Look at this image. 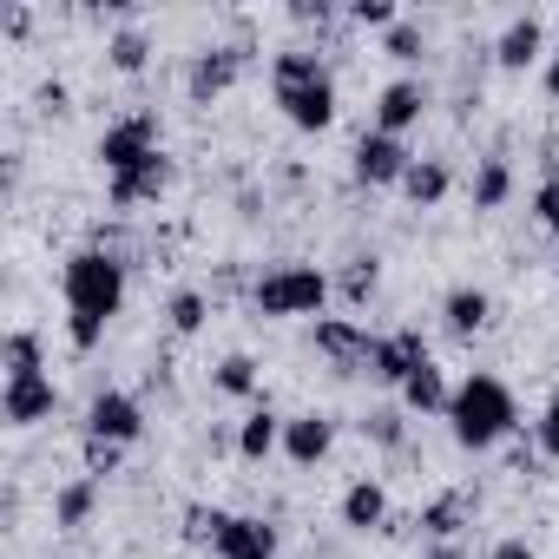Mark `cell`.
Listing matches in <instances>:
<instances>
[{
  "instance_id": "8d00e7d4",
  "label": "cell",
  "mask_w": 559,
  "mask_h": 559,
  "mask_svg": "<svg viewBox=\"0 0 559 559\" xmlns=\"http://www.w3.org/2000/svg\"><path fill=\"white\" fill-rule=\"evenodd\" d=\"M487 559H539V552H533V546H526L520 533H507V539H500V546H493Z\"/></svg>"
},
{
  "instance_id": "d6a6232c",
  "label": "cell",
  "mask_w": 559,
  "mask_h": 559,
  "mask_svg": "<svg viewBox=\"0 0 559 559\" xmlns=\"http://www.w3.org/2000/svg\"><path fill=\"white\" fill-rule=\"evenodd\" d=\"M362 435H369L376 448H402V415H395V408H369V415H362Z\"/></svg>"
},
{
  "instance_id": "5b68a950",
  "label": "cell",
  "mask_w": 559,
  "mask_h": 559,
  "mask_svg": "<svg viewBox=\"0 0 559 559\" xmlns=\"http://www.w3.org/2000/svg\"><path fill=\"white\" fill-rule=\"evenodd\" d=\"M152 152H165V145H158V112H126V119H112V126L99 132V165H106V178L145 165Z\"/></svg>"
},
{
  "instance_id": "1f68e13d",
  "label": "cell",
  "mask_w": 559,
  "mask_h": 559,
  "mask_svg": "<svg viewBox=\"0 0 559 559\" xmlns=\"http://www.w3.org/2000/svg\"><path fill=\"white\" fill-rule=\"evenodd\" d=\"M533 448H539L546 461H559V389L546 395V408H539V421H533Z\"/></svg>"
},
{
  "instance_id": "4316f807",
  "label": "cell",
  "mask_w": 559,
  "mask_h": 559,
  "mask_svg": "<svg viewBox=\"0 0 559 559\" xmlns=\"http://www.w3.org/2000/svg\"><path fill=\"white\" fill-rule=\"evenodd\" d=\"M336 290H343V304H349V310H362V304L382 290V263H376V257H349V270L336 276Z\"/></svg>"
},
{
  "instance_id": "74e56055",
  "label": "cell",
  "mask_w": 559,
  "mask_h": 559,
  "mask_svg": "<svg viewBox=\"0 0 559 559\" xmlns=\"http://www.w3.org/2000/svg\"><path fill=\"white\" fill-rule=\"evenodd\" d=\"M421 559H467V552H461V539H435V546H428Z\"/></svg>"
},
{
  "instance_id": "e0dca14e",
  "label": "cell",
  "mask_w": 559,
  "mask_h": 559,
  "mask_svg": "<svg viewBox=\"0 0 559 559\" xmlns=\"http://www.w3.org/2000/svg\"><path fill=\"white\" fill-rule=\"evenodd\" d=\"M539 53H546V21H539V14L507 21V27H500V40H493V60H500L507 73H526Z\"/></svg>"
},
{
  "instance_id": "ba28073f",
  "label": "cell",
  "mask_w": 559,
  "mask_h": 559,
  "mask_svg": "<svg viewBox=\"0 0 559 559\" xmlns=\"http://www.w3.org/2000/svg\"><path fill=\"white\" fill-rule=\"evenodd\" d=\"M86 435L93 441H112V448H132L145 435V408L126 395V389H99L93 408H86Z\"/></svg>"
},
{
  "instance_id": "83f0119b",
  "label": "cell",
  "mask_w": 559,
  "mask_h": 559,
  "mask_svg": "<svg viewBox=\"0 0 559 559\" xmlns=\"http://www.w3.org/2000/svg\"><path fill=\"white\" fill-rule=\"evenodd\" d=\"M165 317H171V330H178V336H198V330L211 323V297H204V290H171Z\"/></svg>"
},
{
  "instance_id": "d590c367",
  "label": "cell",
  "mask_w": 559,
  "mask_h": 559,
  "mask_svg": "<svg viewBox=\"0 0 559 559\" xmlns=\"http://www.w3.org/2000/svg\"><path fill=\"white\" fill-rule=\"evenodd\" d=\"M349 21H356V27H382V34H389L402 14L389 8V0H356V8H349Z\"/></svg>"
},
{
  "instance_id": "52a82bcc",
  "label": "cell",
  "mask_w": 559,
  "mask_h": 559,
  "mask_svg": "<svg viewBox=\"0 0 559 559\" xmlns=\"http://www.w3.org/2000/svg\"><path fill=\"white\" fill-rule=\"evenodd\" d=\"M237 73H243V47H204L185 67V99L191 106H211V99H224L237 86Z\"/></svg>"
},
{
  "instance_id": "7c38bea8",
  "label": "cell",
  "mask_w": 559,
  "mask_h": 559,
  "mask_svg": "<svg viewBox=\"0 0 559 559\" xmlns=\"http://www.w3.org/2000/svg\"><path fill=\"white\" fill-rule=\"evenodd\" d=\"M53 408H60L53 376H21V382L0 389V415H8V428H40V421H53Z\"/></svg>"
},
{
  "instance_id": "4fadbf2b",
  "label": "cell",
  "mask_w": 559,
  "mask_h": 559,
  "mask_svg": "<svg viewBox=\"0 0 559 559\" xmlns=\"http://www.w3.org/2000/svg\"><path fill=\"white\" fill-rule=\"evenodd\" d=\"M421 112H428V86H421V80H389V86L376 93V132H389V139L415 132Z\"/></svg>"
},
{
  "instance_id": "f1b7e54d",
  "label": "cell",
  "mask_w": 559,
  "mask_h": 559,
  "mask_svg": "<svg viewBox=\"0 0 559 559\" xmlns=\"http://www.w3.org/2000/svg\"><path fill=\"white\" fill-rule=\"evenodd\" d=\"M106 60H112L119 73H145V60H152V40H145L139 27H119V34L106 40Z\"/></svg>"
},
{
  "instance_id": "f35d334b",
  "label": "cell",
  "mask_w": 559,
  "mask_h": 559,
  "mask_svg": "<svg viewBox=\"0 0 559 559\" xmlns=\"http://www.w3.org/2000/svg\"><path fill=\"white\" fill-rule=\"evenodd\" d=\"M539 86H546V99H559V53L546 60V73H539Z\"/></svg>"
},
{
  "instance_id": "30bf717a",
  "label": "cell",
  "mask_w": 559,
  "mask_h": 559,
  "mask_svg": "<svg viewBox=\"0 0 559 559\" xmlns=\"http://www.w3.org/2000/svg\"><path fill=\"white\" fill-rule=\"evenodd\" d=\"M408 165H415V152L402 145V139H389V132H362L356 139V185H402L408 178Z\"/></svg>"
},
{
  "instance_id": "836d02e7",
  "label": "cell",
  "mask_w": 559,
  "mask_h": 559,
  "mask_svg": "<svg viewBox=\"0 0 559 559\" xmlns=\"http://www.w3.org/2000/svg\"><path fill=\"white\" fill-rule=\"evenodd\" d=\"M533 217L559 237V171H546V178H539V191H533Z\"/></svg>"
},
{
  "instance_id": "cb8c5ba5",
  "label": "cell",
  "mask_w": 559,
  "mask_h": 559,
  "mask_svg": "<svg viewBox=\"0 0 559 559\" xmlns=\"http://www.w3.org/2000/svg\"><path fill=\"white\" fill-rule=\"evenodd\" d=\"M0 362H8V382L21 376H47V349L34 330H8V343H0Z\"/></svg>"
},
{
  "instance_id": "603a6c76",
  "label": "cell",
  "mask_w": 559,
  "mask_h": 559,
  "mask_svg": "<svg viewBox=\"0 0 559 559\" xmlns=\"http://www.w3.org/2000/svg\"><path fill=\"white\" fill-rule=\"evenodd\" d=\"M448 185H454V171H448L441 158H415L408 178H402V198H408L415 211H435V204L448 198Z\"/></svg>"
},
{
  "instance_id": "44dd1931",
  "label": "cell",
  "mask_w": 559,
  "mask_h": 559,
  "mask_svg": "<svg viewBox=\"0 0 559 559\" xmlns=\"http://www.w3.org/2000/svg\"><path fill=\"white\" fill-rule=\"evenodd\" d=\"M93 513H99V480H93V474H80V480H67V487L53 493V526H60V533H86Z\"/></svg>"
},
{
  "instance_id": "e575fe53",
  "label": "cell",
  "mask_w": 559,
  "mask_h": 559,
  "mask_svg": "<svg viewBox=\"0 0 559 559\" xmlns=\"http://www.w3.org/2000/svg\"><path fill=\"white\" fill-rule=\"evenodd\" d=\"M80 454H86V474L99 480V474H112V467H119V454H126V448H112V441H93V435H86V441H80Z\"/></svg>"
},
{
  "instance_id": "7402d4cb",
  "label": "cell",
  "mask_w": 559,
  "mask_h": 559,
  "mask_svg": "<svg viewBox=\"0 0 559 559\" xmlns=\"http://www.w3.org/2000/svg\"><path fill=\"white\" fill-rule=\"evenodd\" d=\"M395 395H402V408H408V415H448V402H454V389H448V376H441L435 362H421Z\"/></svg>"
},
{
  "instance_id": "7a4b0ae2",
  "label": "cell",
  "mask_w": 559,
  "mask_h": 559,
  "mask_svg": "<svg viewBox=\"0 0 559 559\" xmlns=\"http://www.w3.org/2000/svg\"><path fill=\"white\" fill-rule=\"evenodd\" d=\"M270 86H276V106L297 132H330L336 126V73L323 67V53L310 47H284L270 60Z\"/></svg>"
},
{
  "instance_id": "484cf974",
  "label": "cell",
  "mask_w": 559,
  "mask_h": 559,
  "mask_svg": "<svg viewBox=\"0 0 559 559\" xmlns=\"http://www.w3.org/2000/svg\"><path fill=\"white\" fill-rule=\"evenodd\" d=\"M211 389H217V395H230V402H250V395L263 389V376H257V356H224V362L211 369Z\"/></svg>"
},
{
  "instance_id": "6da1fadb",
  "label": "cell",
  "mask_w": 559,
  "mask_h": 559,
  "mask_svg": "<svg viewBox=\"0 0 559 559\" xmlns=\"http://www.w3.org/2000/svg\"><path fill=\"white\" fill-rule=\"evenodd\" d=\"M60 290H67V343L80 356H93L99 336H106V323L126 310V257L106 250V243L73 250L67 270H60Z\"/></svg>"
},
{
  "instance_id": "3957f363",
  "label": "cell",
  "mask_w": 559,
  "mask_h": 559,
  "mask_svg": "<svg viewBox=\"0 0 559 559\" xmlns=\"http://www.w3.org/2000/svg\"><path fill=\"white\" fill-rule=\"evenodd\" d=\"M448 428H454V448L487 454V448H500V441L520 428V402H513V389H507L500 376L474 369V376L454 389V402H448Z\"/></svg>"
},
{
  "instance_id": "9a60e30c",
  "label": "cell",
  "mask_w": 559,
  "mask_h": 559,
  "mask_svg": "<svg viewBox=\"0 0 559 559\" xmlns=\"http://www.w3.org/2000/svg\"><path fill=\"white\" fill-rule=\"evenodd\" d=\"M217 559H276V526L263 513H230V526L211 546Z\"/></svg>"
},
{
  "instance_id": "2e32d148",
  "label": "cell",
  "mask_w": 559,
  "mask_h": 559,
  "mask_svg": "<svg viewBox=\"0 0 559 559\" xmlns=\"http://www.w3.org/2000/svg\"><path fill=\"white\" fill-rule=\"evenodd\" d=\"M474 513H480V493H474V487H448V493H435V500L421 507L415 526H421L428 539H454L461 526H474Z\"/></svg>"
},
{
  "instance_id": "8992f818",
  "label": "cell",
  "mask_w": 559,
  "mask_h": 559,
  "mask_svg": "<svg viewBox=\"0 0 559 559\" xmlns=\"http://www.w3.org/2000/svg\"><path fill=\"white\" fill-rule=\"evenodd\" d=\"M317 356L330 362V369H343V376H356V369H369V356H376V336L356 323V317H317Z\"/></svg>"
},
{
  "instance_id": "ac0fdd59",
  "label": "cell",
  "mask_w": 559,
  "mask_h": 559,
  "mask_svg": "<svg viewBox=\"0 0 559 559\" xmlns=\"http://www.w3.org/2000/svg\"><path fill=\"white\" fill-rule=\"evenodd\" d=\"M441 323H448V336H480L487 323H493V297L480 290V284H461V290H448L441 297Z\"/></svg>"
},
{
  "instance_id": "5bb4252c",
  "label": "cell",
  "mask_w": 559,
  "mask_h": 559,
  "mask_svg": "<svg viewBox=\"0 0 559 559\" xmlns=\"http://www.w3.org/2000/svg\"><path fill=\"white\" fill-rule=\"evenodd\" d=\"M330 448H336V421L330 415H290L284 421V461L290 467H323L330 461Z\"/></svg>"
},
{
  "instance_id": "9c48e42d",
  "label": "cell",
  "mask_w": 559,
  "mask_h": 559,
  "mask_svg": "<svg viewBox=\"0 0 559 559\" xmlns=\"http://www.w3.org/2000/svg\"><path fill=\"white\" fill-rule=\"evenodd\" d=\"M171 158L165 152H152L145 165H132V171H119V178H106V204L112 211H139V204H158L165 191H171Z\"/></svg>"
},
{
  "instance_id": "ffe728a7",
  "label": "cell",
  "mask_w": 559,
  "mask_h": 559,
  "mask_svg": "<svg viewBox=\"0 0 559 559\" xmlns=\"http://www.w3.org/2000/svg\"><path fill=\"white\" fill-rule=\"evenodd\" d=\"M336 513H343L349 533H376V526H389V493H382V480H349Z\"/></svg>"
},
{
  "instance_id": "8fae6325",
  "label": "cell",
  "mask_w": 559,
  "mask_h": 559,
  "mask_svg": "<svg viewBox=\"0 0 559 559\" xmlns=\"http://www.w3.org/2000/svg\"><path fill=\"white\" fill-rule=\"evenodd\" d=\"M421 362H435V356H428V343H421V330H389V336H376L369 376H376L382 389H402Z\"/></svg>"
},
{
  "instance_id": "d4e9b609",
  "label": "cell",
  "mask_w": 559,
  "mask_h": 559,
  "mask_svg": "<svg viewBox=\"0 0 559 559\" xmlns=\"http://www.w3.org/2000/svg\"><path fill=\"white\" fill-rule=\"evenodd\" d=\"M513 198V165L507 158H480L474 165V211H500Z\"/></svg>"
},
{
  "instance_id": "4dcf8cb0",
  "label": "cell",
  "mask_w": 559,
  "mask_h": 559,
  "mask_svg": "<svg viewBox=\"0 0 559 559\" xmlns=\"http://www.w3.org/2000/svg\"><path fill=\"white\" fill-rule=\"evenodd\" d=\"M382 53H389V60H402V67H415V60L428 53V40H421V27H408V21H395V27L382 34Z\"/></svg>"
},
{
  "instance_id": "f546056e",
  "label": "cell",
  "mask_w": 559,
  "mask_h": 559,
  "mask_svg": "<svg viewBox=\"0 0 559 559\" xmlns=\"http://www.w3.org/2000/svg\"><path fill=\"white\" fill-rule=\"evenodd\" d=\"M224 526H230L224 507H185V539H191V546H217Z\"/></svg>"
},
{
  "instance_id": "277c9868",
  "label": "cell",
  "mask_w": 559,
  "mask_h": 559,
  "mask_svg": "<svg viewBox=\"0 0 559 559\" xmlns=\"http://www.w3.org/2000/svg\"><path fill=\"white\" fill-rule=\"evenodd\" d=\"M330 270H317V263H276V270H263L257 284H250V310L257 317H323V304H330Z\"/></svg>"
},
{
  "instance_id": "ab89813d",
  "label": "cell",
  "mask_w": 559,
  "mask_h": 559,
  "mask_svg": "<svg viewBox=\"0 0 559 559\" xmlns=\"http://www.w3.org/2000/svg\"><path fill=\"white\" fill-rule=\"evenodd\" d=\"M552 284H559V263H552Z\"/></svg>"
},
{
  "instance_id": "d6986e66",
  "label": "cell",
  "mask_w": 559,
  "mask_h": 559,
  "mask_svg": "<svg viewBox=\"0 0 559 559\" xmlns=\"http://www.w3.org/2000/svg\"><path fill=\"white\" fill-rule=\"evenodd\" d=\"M270 454H284V415H270V408H250L237 421V461H270Z\"/></svg>"
}]
</instances>
